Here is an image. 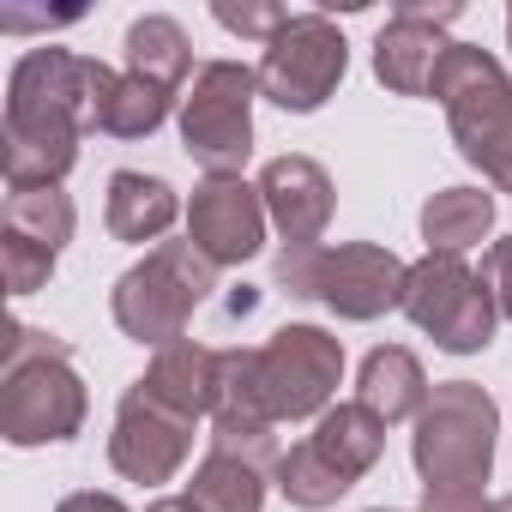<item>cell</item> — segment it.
<instances>
[{
	"instance_id": "1",
	"label": "cell",
	"mask_w": 512,
	"mask_h": 512,
	"mask_svg": "<svg viewBox=\"0 0 512 512\" xmlns=\"http://www.w3.org/2000/svg\"><path fill=\"white\" fill-rule=\"evenodd\" d=\"M115 85V67L73 55L61 43L25 49L7 79V127H0V163L7 193L25 187H61L79 163V139L97 121L103 91Z\"/></svg>"
},
{
	"instance_id": "2",
	"label": "cell",
	"mask_w": 512,
	"mask_h": 512,
	"mask_svg": "<svg viewBox=\"0 0 512 512\" xmlns=\"http://www.w3.org/2000/svg\"><path fill=\"white\" fill-rule=\"evenodd\" d=\"M91 392L73 368L67 338L37 326H7V356H0V434L7 446H61L85 428Z\"/></svg>"
},
{
	"instance_id": "3",
	"label": "cell",
	"mask_w": 512,
	"mask_h": 512,
	"mask_svg": "<svg viewBox=\"0 0 512 512\" xmlns=\"http://www.w3.org/2000/svg\"><path fill=\"white\" fill-rule=\"evenodd\" d=\"M494 434H500V404L476 380H434L410 434V464L422 476V494H488Z\"/></svg>"
},
{
	"instance_id": "4",
	"label": "cell",
	"mask_w": 512,
	"mask_h": 512,
	"mask_svg": "<svg viewBox=\"0 0 512 512\" xmlns=\"http://www.w3.org/2000/svg\"><path fill=\"white\" fill-rule=\"evenodd\" d=\"M428 97L446 109L458 157L482 169L494 193H512V79L506 67L476 43H452L446 61L434 67Z\"/></svg>"
},
{
	"instance_id": "5",
	"label": "cell",
	"mask_w": 512,
	"mask_h": 512,
	"mask_svg": "<svg viewBox=\"0 0 512 512\" xmlns=\"http://www.w3.org/2000/svg\"><path fill=\"white\" fill-rule=\"evenodd\" d=\"M404 260L380 241H314V247H284L278 253V290L296 302H320L326 314L368 326L392 308H404Z\"/></svg>"
},
{
	"instance_id": "6",
	"label": "cell",
	"mask_w": 512,
	"mask_h": 512,
	"mask_svg": "<svg viewBox=\"0 0 512 512\" xmlns=\"http://www.w3.org/2000/svg\"><path fill=\"white\" fill-rule=\"evenodd\" d=\"M217 290V266L193 241H157L139 266H127L109 290V314L115 326L145 344V350H163V344H181L187 338V320L205 308V296Z\"/></svg>"
},
{
	"instance_id": "7",
	"label": "cell",
	"mask_w": 512,
	"mask_h": 512,
	"mask_svg": "<svg viewBox=\"0 0 512 512\" xmlns=\"http://www.w3.org/2000/svg\"><path fill=\"white\" fill-rule=\"evenodd\" d=\"M253 103L260 73L241 61H205L181 91V151L205 175H241L253 157Z\"/></svg>"
},
{
	"instance_id": "8",
	"label": "cell",
	"mask_w": 512,
	"mask_h": 512,
	"mask_svg": "<svg viewBox=\"0 0 512 512\" xmlns=\"http://www.w3.org/2000/svg\"><path fill=\"white\" fill-rule=\"evenodd\" d=\"M404 320L416 332L434 338V350L446 356H476L494 344V296L482 290V278L452 260V253H422V260L404 272Z\"/></svg>"
},
{
	"instance_id": "9",
	"label": "cell",
	"mask_w": 512,
	"mask_h": 512,
	"mask_svg": "<svg viewBox=\"0 0 512 512\" xmlns=\"http://www.w3.org/2000/svg\"><path fill=\"white\" fill-rule=\"evenodd\" d=\"M260 97L278 103L284 115H314L332 103V91L350 73V43L326 13H290L284 31L260 55Z\"/></svg>"
},
{
	"instance_id": "10",
	"label": "cell",
	"mask_w": 512,
	"mask_h": 512,
	"mask_svg": "<svg viewBox=\"0 0 512 512\" xmlns=\"http://www.w3.org/2000/svg\"><path fill=\"white\" fill-rule=\"evenodd\" d=\"M344 386V338L326 326L290 320L260 344V398L272 422H320Z\"/></svg>"
},
{
	"instance_id": "11",
	"label": "cell",
	"mask_w": 512,
	"mask_h": 512,
	"mask_svg": "<svg viewBox=\"0 0 512 512\" xmlns=\"http://www.w3.org/2000/svg\"><path fill=\"white\" fill-rule=\"evenodd\" d=\"M193 428H199V422H187L181 410L157 404V398L133 380V386L121 392L115 428H109V464H115V476L145 482V488L175 482L181 464L193 458Z\"/></svg>"
},
{
	"instance_id": "12",
	"label": "cell",
	"mask_w": 512,
	"mask_h": 512,
	"mask_svg": "<svg viewBox=\"0 0 512 512\" xmlns=\"http://www.w3.org/2000/svg\"><path fill=\"white\" fill-rule=\"evenodd\" d=\"M266 199H260V181H241V175H205L187 199V241L205 253L217 272L229 266H247L253 253L266 247Z\"/></svg>"
},
{
	"instance_id": "13",
	"label": "cell",
	"mask_w": 512,
	"mask_h": 512,
	"mask_svg": "<svg viewBox=\"0 0 512 512\" xmlns=\"http://www.w3.org/2000/svg\"><path fill=\"white\" fill-rule=\"evenodd\" d=\"M464 7L458 0H398L392 19L380 25L374 37V79L392 91V97H428L434 85V67L446 61V25L458 19Z\"/></svg>"
},
{
	"instance_id": "14",
	"label": "cell",
	"mask_w": 512,
	"mask_h": 512,
	"mask_svg": "<svg viewBox=\"0 0 512 512\" xmlns=\"http://www.w3.org/2000/svg\"><path fill=\"white\" fill-rule=\"evenodd\" d=\"M260 199H266V217L284 235V247H314L332 223V205H338L332 175L302 151H284L260 169Z\"/></svg>"
},
{
	"instance_id": "15",
	"label": "cell",
	"mask_w": 512,
	"mask_h": 512,
	"mask_svg": "<svg viewBox=\"0 0 512 512\" xmlns=\"http://www.w3.org/2000/svg\"><path fill=\"white\" fill-rule=\"evenodd\" d=\"M139 386L157 404L181 410L187 422H211V404H217V350L193 344V338L163 344V350H151V368L139 374Z\"/></svg>"
},
{
	"instance_id": "16",
	"label": "cell",
	"mask_w": 512,
	"mask_h": 512,
	"mask_svg": "<svg viewBox=\"0 0 512 512\" xmlns=\"http://www.w3.org/2000/svg\"><path fill=\"white\" fill-rule=\"evenodd\" d=\"M181 217V199L163 175H145V169H115L109 175V199H103V223L115 241H133V247H157Z\"/></svg>"
},
{
	"instance_id": "17",
	"label": "cell",
	"mask_w": 512,
	"mask_h": 512,
	"mask_svg": "<svg viewBox=\"0 0 512 512\" xmlns=\"http://www.w3.org/2000/svg\"><path fill=\"white\" fill-rule=\"evenodd\" d=\"M428 374H422V362L404 350V344H380V350H368L362 356V374H356V404H368L386 428H398V422H416L422 416V404H428Z\"/></svg>"
},
{
	"instance_id": "18",
	"label": "cell",
	"mask_w": 512,
	"mask_h": 512,
	"mask_svg": "<svg viewBox=\"0 0 512 512\" xmlns=\"http://www.w3.org/2000/svg\"><path fill=\"white\" fill-rule=\"evenodd\" d=\"M121 49H127V73L145 79V85H157V91H169V97H181L187 73H199V67H193V43H187V31H181L169 13L133 19Z\"/></svg>"
},
{
	"instance_id": "19",
	"label": "cell",
	"mask_w": 512,
	"mask_h": 512,
	"mask_svg": "<svg viewBox=\"0 0 512 512\" xmlns=\"http://www.w3.org/2000/svg\"><path fill=\"white\" fill-rule=\"evenodd\" d=\"M314 452L338 470V476H350V482H362L374 464H380V452H386V422L368 410V404H332L320 422H314Z\"/></svg>"
},
{
	"instance_id": "20",
	"label": "cell",
	"mask_w": 512,
	"mask_h": 512,
	"mask_svg": "<svg viewBox=\"0 0 512 512\" xmlns=\"http://www.w3.org/2000/svg\"><path fill=\"white\" fill-rule=\"evenodd\" d=\"M488 235H494V193H482V187H440L422 205L428 253H452V260H464V253L482 247Z\"/></svg>"
},
{
	"instance_id": "21",
	"label": "cell",
	"mask_w": 512,
	"mask_h": 512,
	"mask_svg": "<svg viewBox=\"0 0 512 512\" xmlns=\"http://www.w3.org/2000/svg\"><path fill=\"white\" fill-rule=\"evenodd\" d=\"M266 482H272V470H260V464H247V458L211 446L193 464L187 506L193 512H266Z\"/></svg>"
},
{
	"instance_id": "22",
	"label": "cell",
	"mask_w": 512,
	"mask_h": 512,
	"mask_svg": "<svg viewBox=\"0 0 512 512\" xmlns=\"http://www.w3.org/2000/svg\"><path fill=\"white\" fill-rule=\"evenodd\" d=\"M79 229V211L61 187H25V193H7V211H0V235H19V241H37L61 260V247L73 241Z\"/></svg>"
},
{
	"instance_id": "23",
	"label": "cell",
	"mask_w": 512,
	"mask_h": 512,
	"mask_svg": "<svg viewBox=\"0 0 512 512\" xmlns=\"http://www.w3.org/2000/svg\"><path fill=\"white\" fill-rule=\"evenodd\" d=\"M169 109H175L169 91H157V85H145V79H133V73H115V85H109L103 103H97L91 133H109V139H151V133L169 121Z\"/></svg>"
},
{
	"instance_id": "24",
	"label": "cell",
	"mask_w": 512,
	"mask_h": 512,
	"mask_svg": "<svg viewBox=\"0 0 512 512\" xmlns=\"http://www.w3.org/2000/svg\"><path fill=\"white\" fill-rule=\"evenodd\" d=\"M272 482H278V494H284L290 506H302V512H326V506H338V500L356 488L350 476H338V470L314 452V440H296V446L278 458Z\"/></svg>"
},
{
	"instance_id": "25",
	"label": "cell",
	"mask_w": 512,
	"mask_h": 512,
	"mask_svg": "<svg viewBox=\"0 0 512 512\" xmlns=\"http://www.w3.org/2000/svg\"><path fill=\"white\" fill-rule=\"evenodd\" d=\"M0 266H7V290L13 296H37L55 278V253L37 247V241H19V235H0Z\"/></svg>"
},
{
	"instance_id": "26",
	"label": "cell",
	"mask_w": 512,
	"mask_h": 512,
	"mask_svg": "<svg viewBox=\"0 0 512 512\" xmlns=\"http://www.w3.org/2000/svg\"><path fill=\"white\" fill-rule=\"evenodd\" d=\"M211 19L223 25V31H235V37H253V43H272L278 31H284V7H229V0H217V7H211Z\"/></svg>"
},
{
	"instance_id": "27",
	"label": "cell",
	"mask_w": 512,
	"mask_h": 512,
	"mask_svg": "<svg viewBox=\"0 0 512 512\" xmlns=\"http://www.w3.org/2000/svg\"><path fill=\"white\" fill-rule=\"evenodd\" d=\"M482 290L494 296V314L500 320H512V235H500V241H488V253H482Z\"/></svg>"
},
{
	"instance_id": "28",
	"label": "cell",
	"mask_w": 512,
	"mask_h": 512,
	"mask_svg": "<svg viewBox=\"0 0 512 512\" xmlns=\"http://www.w3.org/2000/svg\"><path fill=\"white\" fill-rule=\"evenodd\" d=\"M422 512H494L488 494H422Z\"/></svg>"
},
{
	"instance_id": "29",
	"label": "cell",
	"mask_w": 512,
	"mask_h": 512,
	"mask_svg": "<svg viewBox=\"0 0 512 512\" xmlns=\"http://www.w3.org/2000/svg\"><path fill=\"white\" fill-rule=\"evenodd\" d=\"M55 512H127L115 494H97V488H79V494H67Z\"/></svg>"
},
{
	"instance_id": "30",
	"label": "cell",
	"mask_w": 512,
	"mask_h": 512,
	"mask_svg": "<svg viewBox=\"0 0 512 512\" xmlns=\"http://www.w3.org/2000/svg\"><path fill=\"white\" fill-rule=\"evenodd\" d=\"M145 512H193V506H187V494H169V500H151Z\"/></svg>"
},
{
	"instance_id": "31",
	"label": "cell",
	"mask_w": 512,
	"mask_h": 512,
	"mask_svg": "<svg viewBox=\"0 0 512 512\" xmlns=\"http://www.w3.org/2000/svg\"><path fill=\"white\" fill-rule=\"evenodd\" d=\"M494 512H512V494H500V500H494Z\"/></svg>"
},
{
	"instance_id": "32",
	"label": "cell",
	"mask_w": 512,
	"mask_h": 512,
	"mask_svg": "<svg viewBox=\"0 0 512 512\" xmlns=\"http://www.w3.org/2000/svg\"><path fill=\"white\" fill-rule=\"evenodd\" d=\"M506 43H512V7H506Z\"/></svg>"
}]
</instances>
